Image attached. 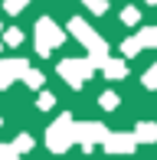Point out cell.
I'll return each mask as SVG.
<instances>
[{"mask_svg": "<svg viewBox=\"0 0 157 160\" xmlns=\"http://www.w3.org/2000/svg\"><path fill=\"white\" fill-rule=\"evenodd\" d=\"M46 144H49L53 154H66V150L75 144V121H72V114H59V118L49 124Z\"/></svg>", "mask_w": 157, "mask_h": 160, "instance_id": "cell-1", "label": "cell"}, {"mask_svg": "<svg viewBox=\"0 0 157 160\" xmlns=\"http://www.w3.org/2000/svg\"><path fill=\"white\" fill-rule=\"evenodd\" d=\"M62 42H66L62 26H56L49 17L36 20V52H39V56H49L56 46H62Z\"/></svg>", "mask_w": 157, "mask_h": 160, "instance_id": "cell-2", "label": "cell"}, {"mask_svg": "<svg viewBox=\"0 0 157 160\" xmlns=\"http://www.w3.org/2000/svg\"><path fill=\"white\" fill-rule=\"evenodd\" d=\"M92 72H95L92 59H62V62H59V75L66 78L72 88H78V85H82Z\"/></svg>", "mask_w": 157, "mask_h": 160, "instance_id": "cell-3", "label": "cell"}, {"mask_svg": "<svg viewBox=\"0 0 157 160\" xmlns=\"http://www.w3.org/2000/svg\"><path fill=\"white\" fill-rule=\"evenodd\" d=\"M105 124H98V121H82V124H75V144H82V150H92L95 144L105 141Z\"/></svg>", "mask_w": 157, "mask_h": 160, "instance_id": "cell-4", "label": "cell"}, {"mask_svg": "<svg viewBox=\"0 0 157 160\" xmlns=\"http://www.w3.org/2000/svg\"><path fill=\"white\" fill-rule=\"evenodd\" d=\"M102 147H105V154H131L138 147V137L134 134H105Z\"/></svg>", "mask_w": 157, "mask_h": 160, "instance_id": "cell-5", "label": "cell"}, {"mask_svg": "<svg viewBox=\"0 0 157 160\" xmlns=\"http://www.w3.org/2000/svg\"><path fill=\"white\" fill-rule=\"evenodd\" d=\"M69 33H72V36H75L78 42H82L85 49H92L98 39H102V36H98L95 30H92V26L85 23V20H78V17H75V20H69Z\"/></svg>", "mask_w": 157, "mask_h": 160, "instance_id": "cell-6", "label": "cell"}, {"mask_svg": "<svg viewBox=\"0 0 157 160\" xmlns=\"http://www.w3.org/2000/svg\"><path fill=\"white\" fill-rule=\"evenodd\" d=\"M26 69H30L26 59H3L0 62V88H7V85H10L13 78H20Z\"/></svg>", "mask_w": 157, "mask_h": 160, "instance_id": "cell-7", "label": "cell"}, {"mask_svg": "<svg viewBox=\"0 0 157 160\" xmlns=\"http://www.w3.org/2000/svg\"><path fill=\"white\" fill-rule=\"evenodd\" d=\"M102 72H105V78L118 82V78H124V75H128V65H124V59H105Z\"/></svg>", "mask_w": 157, "mask_h": 160, "instance_id": "cell-8", "label": "cell"}, {"mask_svg": "<svg viewBox=\"0 0 157 160\" xmlns=\"http://www.w3.org/2000/svg\"><path fill=\"white\" fill-rule=\"evenodd\" d=\"M134 137H138V144H157V124L154 121H141L134 128Z\"/></svg>", "mask_w": 157, "mask_h": 160, "instance_id": "cell-9", "label": "cell"}, {"mask_svg": "<svg viewBox=\"0 0 157 160\" xmlns=\"http://www.w3.org/2000/svg\"><path fill=\"white\" fill-rule=\"evenodd\" d=\"M138 39H141V46H144V49H154V46H157V26H144V30L138 33Z\"/></svg>", "mask_w": 157, "mask_h": 160, "instance_id": "cell-10", "label": "cell"}, {"mask_svg": "<svg viewBox=\"0 0 157 160\" xmlns=\"http://www.w3.org/2000/svg\"><path fill=\"white\" fill-rule=\"evenodd\" d=\"M20 78H23V82L30 85V88H43V72H39V69H26Z\"/></svg>", "mask_w": 157, "mask_h": 160, "instance_id": "cell-11", "label": "cell"}, {"mask_svg": "<svg viewBox=\"0 0 157 160\" xmlns=\"http://www.w3.org/2000/svg\"><path fill=\"white\" fill-rule=\"evenodd\" d=\"M141 49H144V46H141V39H138V36H128V39L121 42V52H124V56H138Z\"/></svg>", "mask_w": 157, "mask_h": 160, "instance_id": "cell-12", "label": "cell"}, {"mask_svg": "<svg viewBox=\"0 0 157 160\" xmlns=\"http://www.w3.org/2000/svg\"><path fill=\"white\" fill-rule=\"evenodd\" d=\"M118 95H115V92H102V98H98V105H102L105 108V111H115V108H118Z\"/></svg>", "mask_w": 157, "mask_h": 160, "instance_id": "cell-13", "label": "cell"}, {"mask_svg": "<svg viewBox=\"0 0 157 160\" xmlns=\"http://www.w3.org/2000/svg\"><path fill=\"white\" fill-rule=\"evenodd\" d=\"M141 82H144V88H151V92H157V62H154L151 69L144 72V78H141Z\"/></svg>", "mask_w": 157, "mask_h": 160, "instance_id": "cell-14", "label": "cell"}, {"mask_svg": "<svg viewBox=\"0 0 157 160\" xmlns=\"http://www.w3.org/2000/svg\"><path fill=\"white\" fill-rule=\"evenodd\" d=\"M141 20V10L138 7H124V13H121V23H128V26H134Z\"/></svg>", "mask_w": 157, "mask_h": 160, "instance_id": "cell-15", "label": "cell"}, {"mask_svg": "<svg viewBox=\"0 0 157 160\" xmlns=\"http://www.w3.org/2000/svg\"><path fill=\"white\" fill-rule=\"evenodd\" d=\"M13 147H17V154H26V150H33V137L30 134H20L17 141H13Z\"/></svg>", "mask_w": 157, "mask_h": 160, "instance_id": "cell-16", "label": "cell"}, {"mask_svg": "<svg viewBox=\"0 0 157 160\" xmlns=\"http://www.w3.org/2000/svg\"><path fill=\"white\" fill-rule=\"evenodd\" d=\"M3 42H7V46H20V42H23V33H20L17 26H10V30L3 33Z\"/></svg>", "mask_w": 157, "mask_h": 160, "instance_id": "cell-17", "label": "cell"}, {"mask_svg": "<svg viewBox=\"0 0 157 160\" xmlns=\"http://www.w3.org/2000/svg\"><path fill=\"white\" fill-rule=\"evenodd\" d=\"M82 3H85V7H89V10H92V13H95V17H102V13H105V10H108V3H105V0H82Z\"/></svg>", "mask_w": 157, "mask_h": 160, "instance_id": "cell-18", "label": "cell"}, {"mask_svg": "<svg viewBox=\"0 0 157 160\" xmlns=\"http://www.w3.org/2000/svg\"><path fill=\"white\" fill-rule=\"evenodd\" d=\"M20 154H17V147L13 144H0V160H17Z\"/></svg>", "mask_w": 157, "mask_h": 160, "instance_id": "cell-19", "label": "cell"}, {"mask_svg": "<svg viewBox=\"0 0 157 160\" xmlns=\"http://www.w3.org/2000/svg\"><path fill=\"white\" fill-rule=\"evenodd\" d=\"M36 105L43 108V111H49V108H53V105H56V95H53V92H43V95H39V101H36Z\"/></svg>", "mask_w": 157, "mask_h": 160, "instance_id": "cell-20", "label": "cell"}, {"mask_svg": "<svg viewBox=\"0 0 157 160\" xmlns=\"http://www.w3.org/2000/svg\"><path fill=\"white\" fill-rule=\"evenodd\" d=\"M26 3H30V0H7V3H3V10H7V13H20Z\"/></svg>", "mask_w": 157, "mask_h": 160, "instance_id": "cell-21", "label": "cell"}, {"mask_svg": "<svg viewBox=\"0 0 157 160\" xmlns=\"http://www.w3.org/2000/svg\"><path fill=\"white\" fill-rule=\"evenodd\" d=\"M147 3H157V0H147Z\"/></svg>", "mask_w": 157, "mask_h": 160, "instance_id": "cell-22", "label": "cell"}, {"mask_svg": "<svg viewBox=\"0 0 157 160\" xmlns=\"http://www.w3.org/2000/svg\"><path fill=\"white\" fill-rule=\"evenodd\" d=\"M0 124H3V121H0Z\"/></svg>", "mask_w": 157, "mask_h": 160, "instance_id": "cell-23", "label": "cell"}]
</instances>
